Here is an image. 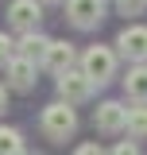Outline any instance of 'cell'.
Returning a JSON list of instances; mask_svg holds the SVG:
<instances>
[{"instance_id":"6da1fadb","label":"cell","mask_w":147,"mask_h":155,"mask_svg":"<svg viewBox=\"0 0 147 155\" xmlns=\"http://www.w3.org/2000/svg\"><path fill=\"white\" fill-rule=\"evenodd\" d=\"M81 74L89 78L93 85H105V81L116 74V54H112L109 47H89V51L81 54Z\"/></svg>"},{"instance_id":"7a4b0ae2","label":"cell","mask_w":147,"mask_h":155,"mask_svg":"<svg viewBox=\"0 0 147 155\" xmlns=\"http://www.w3.org/2000/svg\"><path fill=\"white\" fill-rule=\"evenodd\" d=\"M74 128H77V116L66 101H54L43 109V132L51 140H66V136H74Z\"/></svg>"},{"instance_id":"3957f363","label":"cell","mask_w":147,"mask_h":155,"mask_svg":"<svg viewBox=\"0 0 147 155\" xmlns=\"http://www.w3.org/2000/svg\"><path fill=\"white\" fill-rule=\"evenodd\" d=\"M66 16H70L74 27L89 31L105 19V0H66Z\"/></svg>"},{"instance_id":"277c9868","label":"cell","mask_w":147,"mask_h":155,"mask_svg":"<svg viewBox=\"0 0 147 155\" xmlns=\"http://www.w3.org/2000/svg\"><path fill=\"white\" fill-rule=\"evenodd\" d=\"M116 47H120V54L132 58L136 66L147 62V27L143 23H128V27L120 31V39H116Z\"/></svg>"},{"instance_id":"5b68a950","label":"cell","mask_w":147,"mask_h":155,"mask_svg":"<svg viewBox=\"0 0 147 155\" xmlns=\"http://www.w3.org/2000/svg\"><path fill=\"white\" fill-rule=\"evenodd\" d=\"M39 19H43V8H39V0H12V8H8V23L19 27L23 35L27 31H35Z\"/></svg>"},{"instance_id":"8992f818","label":"cell","mask_w":147,"mask_h":155,"mask_svg":"<svg viewBox=\"0 0 147 155\" xmlns=\"http://www.w3.org/2000/svg\"><path fill=\"white\" fill-rule=\"evenodd\" d=\"M58 93H62V101L66 105H74V101H85V97L93 93V81L81 70H66V74L58 78Z\"/></svg>"},{"instance_id":"52a82bcc","label":"cell","mask_w":147,"mask_h":155,"mask_svg":"<svg viewBox=\"0 0 147 155\" xmlns=\"http://www.w3.org/2000/svg\"><path fill=\"white\" fill-rule=\"evenodd\" d=\"M93 120H97L101 132H124V128H128V109H124L120 101H105V105H97Z\"/></svg>"},{"instance_id":"ba28073f","label":"cell","mask_w":147,"mask_h":155,"mask_svg":"<svg viewBox=\"0 0 147 155\" xmlns=\"http://www.w3.org/2000/svg\"><path fill=\"white\" fill-rule=\"evenodd\" d=\"M74 47L70 43H62V39H51V47H47V54H43V66L51 70V74H66V70H74Z\"/></svg>"},{"instance_id":"9c48e42d","label":"cell","mask_w":147,"mask_h":155,"mask_svg":"<svg viewBox=\"0 0 147 155\" xmlns=\"http://www.w3.org/2000/svg\"><path fill=\"white\" fill-rule=\"evenodd\" d=\"M4 74H8V85H12V89H31V85H35V62L16 54L4 66Z\"/></svg>"},{"instance_id":"30bf717a","label":"cell","mask_w":147,"mask_h":155,"mask_svg":"<svg viewBox=\"0 0 147 155\" xmlns=\"http://www.w3.org/2000/svg\"><path fill=\"white\" fill-rule=\"evenodd\" d=\"M47 47H51V39H47V35H39V31H27V35L16 43V54H19V58H31V62H43Z\"/></svg>"},{"instance_id":"8fae6325","label":"cell","mask_w":147,"mask_h":155,"mask_svg":"<svg viewBox=\"0 0 147 155\" xmlns=\"http://www.w3.org/2000/svg\"><path fill=\"white\" fill-rule=\"evenodd\" d=\"M124 93H128L132 101L147 105V62H139V66L128 70V78H124Z\"/></svg>"},{"instance_id":"7c38bea8","label":"cell","mask_w":147,"mask_h":155,"mask_svg":"<svg viewBox=\"0 0 147 155\" xmlns=\"http://www.w3.org/2000/svg\"><path fill=\"white\" fill-rule=\"evenodd\" d=\"M128 136H136V140H143V136H147V105L128 109Z\"/></svg>"},{"instance_id":"4fadbf2b","label":"cell","mask_w":147,"mask_h":155,"mask_svg":"<svg viewBox=\"0 0 147 155\" xmlns=\"http://www.w3.org/2000/svg\"><path fill=\"white\" fill-rule=\"evenodd\" d=\"M0 155H23V136L16 128H0Z\"/></svg>"},{"instance_id":"5bb4252c","label":"cell","mask_w":147,"mask_h":155,"mask_svg":"<svg viewBox=\"0 0 147 155\" xmlns=\"http://www.w3.org/2000/svg\"><path fill=\"white\" fill-rule=\"evenodd\" d=\"M116 8H120V16H143L147 0H116Z\"/></svg>"},{"instance_id":"9a60e30c","label":"cell","mask_w":147,"mask_h":155,"mask_svg":"<svg viewBox=\"0 0 147 155\" xmlns=\"http://www.w3.org/2000/svg\"><path fill=\"white\" fill-rule=\"evenodd\" d=\"M12 58H16V43H12V35L0 31V66H8Z\"/></svg>"},{"instance_id":"2e32d148","label":"cell","mask_w":147,"mask_h":155,"mask_svg":"<svg viewBox=\"0 0 147 155\" xmlns=\"http://www.w3.org/2000/svg\"><path fill=\"white\" fill-rule=\"evenodd\" d=\"M112 155H139V147H136L132 140H120V143L112 147Z\"/></svg>"},{"instance_id":"e0dca14e","label":"cell","mask_w":147,"mask_h":155,"mask_svg":"<svg viewBox=\"0 0 147 155\" xmlns=\"http://www.w3.org/2000/svg\"><path fill=\"white\" fill-rule=\"evenodd\" d=\"M74 155H105V151H101V143H81Z\"/></svg>"},{"instance_id":"ac0fdd59","label":"cell","mask_w":147,"mask_h":155,"mask_svg":"<svg viewBox=\"0 0 147 155\" xmlns=\"http://www.w3.org/2000/svg\"><path fill=\"white\" fill-rule=\"evenodd\" d=\"M8 109V93H4V85H0V113Z\"/></svg>"},{"instance_id":"d6986e66","label":"cell","mask_w":147,"mask_h":155,"mask_svg":"<svg viewBox=\"0 0 147 155\" xmlns=\"http://www.w3.org/2000/svg\"><path fill=\"white\" fill-rule=\"evenodd\" d=\"M43 4H58V0H43Z\"/></svg>"}]
</instances>
